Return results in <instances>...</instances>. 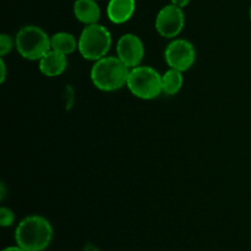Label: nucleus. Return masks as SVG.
I'll return each mask as SVG.
<instances>
[{"label": "nucleus", "mask_w": 251, "mask_h": 251, "mask_svg": "<svg viewBox=\"0 0 251 251\" xmlns=\"http://www.w3.org/2000/svg\"><path fill=\"white\" fill-rule=\"evenodd\" d=\"M74 15L85 25L97 24L100 17V9L96 0H76L74 2Z\"/></svg>", "instance_id": "9b49d317"}, {"label": "nucleus", "mask_w": 251, "mask_h": 251, "mask_svg": "<svg viewBox=\"0 0 251 251\" xmlns=\"http://www.w3.org/2000/svg\"><path fill=\"white\" fill-rule=\"evenodd\" d=\"M183 71L180 70L169 68L162 75V90H163V93H166V95H176L181 90V87H183Z\"/></svg>", "instance_id": "ddd939ff"}, {"label": "nucleus", "mask_w": 251, "mask_h": 251, "mask_svg": "<svg viewBox=\"0 0 251 251\" xmlns=\"http://www.w3.org/2000/svg\"><path fill=\"white\" fill-rule=\"evenodd\" d=\"M126 86L135 97L141 100H153L163 92L162 75L151 66L139 65L130 69Z\"/></svg>", "instance_id": "39448f33"}, {"label": "nucleus", "mask_w": 251, "mask_h": 251, "mask_svg": "<svg viewBox=\"0 0 251 251\" xmlns=\"http://www.w3.org/2000/svg\"><path fill=\"white\" fill-rule=\"evenodd\" d=\"M14 44L15 42L12 41V38L9 34L2 33L1 36H0V56L4 58L7 53H10L12 47H14Z\"/></svg>", "instance_id": "4468645a"}, {"label": "nucleus", "mask_w": 251, "mask_h": 251, "mask_svg": "<svg viewBox=\"0 0 251 251\" xmlns=\"http://www.w3.org/2000/svg\"><path fill=\"white\" fill-rule=\"evenodd\" d=\"M130 68L118 56H104L95 61L91 69V81L98 90L112 92L126 85Z\"/></svg>", "instance_id": "f03ea898"}, {"label": "nucleus", "mask_w": 251, "mask_h": 251, "mask_svg": "<svg viewBox=\"0 0 251 251\" xmlns=\"http://www.w3.org/2000/svg\"><path fill=\"white\" fill-rule=\"evenodd\" d=\"M185 15L181 7L173 4L166 5L159 10L156 17V29L164 38H176L183 31Z\"/></svg>", "instance_id": "0eeeda50"}, {"label": "nucleus", "mask_w": 251, "mask_h": 251, "mask_svg": "<svg viewBox=\"0 0 251 251\" xmlns=\"http://www.w3.org/2000/svg\"><path fill=\"white\" fill-rule=\"evenodd\" d=\"M171 2L173 5H176V6L184 9V7L188 6L189 2H190V0H171Z\"/></svg>", "instance_id": "f3484780"}, {"label": "nucleus", "mask_w": 251, "mask_h": 251, "mask_svg": "<svg viewBox=\"0 0 251 251\" xmlns=\"http://www.w3.org/2000/svg\"><path fill=\"white\" fill-rule=\"evenodd\" d=\"M0 70H1V74H0V82L4 83L5 78H6V64H5L4 58L0 59Z\"/></svg>", "instance_id": "dca6fc26"}, {"label": "nucleus", "mask_w": 251, "mask_h": 251, "mask_svg": "<svg viewBox=\"0 0 251 251\" xmlns=\"http://www.w3.org/2000/svg\"><path fill=\"white\" fill-rule=\"evenodd\" d=\"M15 215L10 208L1 207L0 208V226L4 228L10 227L14 223Z\"/></svg>", "instance_id": "2eb2a0df"}, {"label": "nucleus", "mask_w": 251, "mask_h": 251, "mask_svg": "<svg viewBox=\"0 0 251 251\" xmlns=\"http://www.w3.org/2000/svg\"><path fill=\"white\" fill-rule=\"evenodd\" d=\"M136 9L135 0H109L107 6L108 19L113 24H124L134 15Z\"/></svg>", "instance_id": "9d476101"}, {"label": "nucleus", "mask_w": 251, "mask_h": 251, "mask_svg": "<svg viewBox=\"0 0 251 251\" xmlns=\"http://www.w3.org/2000/svg\"><path fill=\"white\" fill-rule=\"evenodd\" d=\"M83 251H100L96 245L91 244V243H87V244L83 247Z\"/></svg>", "instance_id": "a211bd4d"}, {"label": "nucleus", "mask_w": 251, "mask_h": 251, "mask_svg": "<svg viewBox=\"0 0 251 251\" xmlns=\"http://www.w3.org/2000/svg\"><path fill=\"white\" fill-rule=\"evenodd\" d=\"M164 59L169 68L186 71L195 63V48H194L193 43L186 39H173L164 50Z\"/></svg>", "instance_id": "423d86ee"}, {"label": "nucleus", "mask_w": 251, "mask_h": 251, "mask_svg": "<svg viewBox=\"0 0 251 251\" xmlns=\"http://www.w3.org/2000/svg\"><path fill=\"white\" fill-rule=\"evenodd\" d=\"M2 251H26L25 249H22L21 247H19V245H17V247H9V248H5L4 250Z\"/></svg>", "instance_id": "6ab92c4d"}, {"label": "nucleus", "mask_w": 251, "mask_h": 251, "mask_svg": "<svg viewBox=\"0 0 251 251\" xmlns=\"http://www.w3.org/2000/svg\"><path fill=\"white\" fill-rule=\"evenodd\" d=\"M50 46L54 50L69 55V54L74 53L76 49H78V42L71 33L58 32L50 37Z\"/></svg>", "instance_id": "f8f14e48"}, {"label": "nucleus", "mask_w": 251, "mask_h": 251, "mask_svg": "<svg viewBox=\"0 0 251 251\" xmlns=\"http://www.w3.org/2000/svg\"><path fill=\"white\" fill-rule=\"evenodd\" d=\"M118 58L130 69L139 66L145 55V47L141 38L134 33H125L118 39Z\"/></svg>", "instance_id": "6e6552de"}, {"label": "nucleus", "mask_w": 251, "mask_h": 251, "mask_svg": "<svg viewBox=\"0 0 251 251\" xmlns=\"http://www.w3.org/2000/svg\"><path fill=\"white\" fill-rule=\"evenodd\" d=\"M15 47L20 55L27 60H41L51 49L48 34L37 26H25L15 37Z\"/></svg>", "instance_id": "20e7f679"}, {"label": "nucleus", "mask_w": 251, "mask_h": 251, "mask_svg": "<svg viewBox=\"0 0 251 251\" xmlns=\"http://www.w3.org/2000/svg\"><path fill=\"white\" fill-rule=\"evenodd\" d=\"M68 55L50 49L39 60V71L48 77H56L65 71L68 66Z\"/></svg>", "instance_id": "1a4fd4ad"}, {"label": "nucleus", "mask_w": 251, "mask_h": 251, "mask_svg": "<svg viewBox=\"0 0 251 251\" xmlns=\"http://www.w3.org/2000/svg\"><path fill=\"white\" fill-rule=\"evenodd\" d=\"M249 16H250V20H251V7H250V11H249Z\"/></svg>", "instance_id": "412c9836"}, {"label": "nucleus", "mask_w": 251, "mask_h": 251, "mask_svg": "<svg viewBox=\"0 0 251 251\" xmlns=\"http://www.w3.org/2000/svg\"><path fill=\"white\" fill-rule=\"evenodd\" d=\"M53 238V227L42 216H28L24 218L15 230L17 245L26 251H42Z\"/></svg>", "instance_id": "f257e3e1"}, {"label": "nucleus", "mask_w": 251, "mask_h": 251, "mask_svg": "<svg viewBox=\"0 0 251 251\" xmlns=\"http://www.w3.org/2000/svg\"><path fill=\"white\" fill-rule=\"evenodd\" d=\"M0 188H1V195H0V199H4V196H5V185L4 184H1V185H0Z\"/></svg>", "instance_id": "aec40b11"}, {"label": "nucleus", "mask_w": 251, "mask_h": 251, "mask_svg": "<svg viewBox=\"0 0 251 251\" xmlns=\"http://www.w3.org/2000/svg\"><path fill=\"white\" fill-rule=\"evenodd\" d=\"M112 46V34L104 26L86 25L78 38V51L86 60L97 61L107 56Z\"/></svg>", "instance_id": "7ed1b4c3"}]
</instances>
